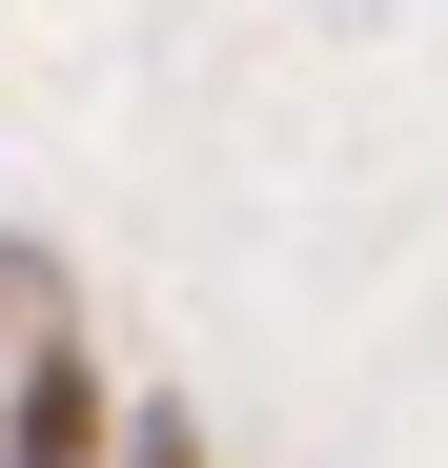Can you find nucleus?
<instances>
[{"label":"nucleus","instance_id":"7ed1b4c3","mask_svg":"<svg viewBox=\"0 0 448 468\" xmlns=\"http://www.w3.org/2000/svg\"><path fill=\"white\" fill-rule=\"evenodd\" d=\"M0 468H21V367H0Z\"/></svg>","mask_w":448,"mask_h":468},{"label":"nucleus","instance_id":"f03ea898","mask_svg":"<svg viewBox=\"0 0 448 468\" xmlns=\"http://www.w3.org/2000/svg\"><path fill=\"white\" fill-rule=\"evenodd\" d=\"M123 468H204V428L184 408H123Z\"/></svg>","mask_w":448,"mask_h":468},{"label":"nucleus","instance_id":"f257e3e1","mask_svg":"<svg viewBox=\"0 0 448 468\" xmlns=\"http://www.w3.org/2000/svg\"><path fill=\"white\" fill-rule=\"evenodd\" d=\"M21 367V468H123V408H102V346H0Z\"/></svg>","mask_w":448,"mask_h":468}]
</instances>
